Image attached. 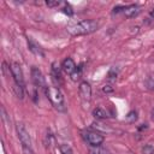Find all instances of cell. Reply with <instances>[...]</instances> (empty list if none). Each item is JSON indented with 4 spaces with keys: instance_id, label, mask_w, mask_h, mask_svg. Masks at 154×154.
<instances>
[{
    "instance_id": "27",
    "label": "cell",
    "mask_w": 154,
    "mask_h": 154,
    "mask_svg": "<svg viewBox=\"0 0 154 154\" xmlns=\"http://www.w3.org/2000/svg\"><path fill=\"white\" fill-rule=\"evenodd\" d=\"M149 14H150V17H152V18H154V7L150 10V13H149Z\"/></svg>"
},
{
    "instance_id": "21",
    "label": "cell",
    "mask_w": 154,
    "mask_h": 154,
    "mask_svg": "<svg viewBox=\"0 0 154 154\" xmlns=\"http://www.w3.org/2000/svg\"><path fill=\"white\" fill-rule=\"evenodd\" d=\"M146 87L149 90H154V77H148L146 81Z\"/></svg>"
},
{
    "instance_id": "1",
    "label": "cell",
    "mask_w": 154,
    "mask_h": 154,
    "mask_svg": "<svg viewBox=\"0 0 154 154\" xmlns=\"http://www.w3.org/2000/svg\"><path fill=\"white\" fill-rule=\"evenodd\" d=\"M100 28V22L95 19H84L81 20L71 26L67 28V31L72 36H81V35H89L99 30Z\"/></svg>"
},
{
    "instance_id": "22",
    "label": "cell",
    "mask_w": 154,
    "mask_h": 154,
    "mask_svg": "<svg viewBox=\"0 0 154 154\" xmlns=\"http://www.w3.org/2000/svg\"><path fill=\"white\" fill-rule=\"evenodd\" d=\"M113 90H114V88H113L111 84H105V85L102 87V91H103L105 94H109V93H113Z\"/></svg>"
},
{
    "instance_id": "25",
    "label": "cell",
    "mask_w": 154,
    "mask_h": 154,
    "mask_svg": "<svg viewBox=\"0 0 154 154\" xmlns=\"http://www.w3.org/2000/svg\"><path fill=\"white\" fill-rule=\"evenodd\" d=\"M142 126L138 128V130H143V129H147V124H141Z\"/></svg>"
},
{
    "instance_id": "18",
    "label": "cell",
    "mask_w": 154,
    "mask_h": 154,
    "mask_svg": "<svg viewBox=\"0 0 154 154\" xmlns=\"http://www.w3.org/2000/svg\"><path fill=\"white\" fill-rule=\"evenodd\" d=\"M81 75H82V69H81V66H78V67L76 69V71H75L70 77H71V79H72L73 82H76V81H78V79L81 78Z\"/></svg>"
},
{
    "instance_id": "12",
    "label": "cell",
    "mask_w": 154,
    "mask_h": 154,
    "mask_svg": "<svg viewBox=\"0 0 154 154\" xmlns=\"http://www.w3.org/2000/svg\"><path fill=\"white\" fill-rule=\"evenodd\" d=\"M52 76L57 81L61 79V66H59L58 63H53L52 64Z\"/></svg>"
},
{
    "instance_id": "10",
    "label": "cell",
    "mask_w": 154,
    "mask_h": 154,
    "mask_svg": "<svg viewBox=\"0 0 154 154\" xmlns=\"http://www.w3.org/2000/svg\"><path fill=\"white\" fill-rule=\"evenodd\" d=\"M28 47H29V49L34 53V54H36V55H40V57H45V53H43V51H42V48L34 41V40H31V38H28Z\"/></svg>"
},
{
    "instance_id": "7",
    "label": "cell",
    "mask_w": 154,
    "mask_h": 154,
    "mask_svg": "<svg viewBox=\"0 0 154 154\" xmlns=\"http://www.w3.org/2000/svg\"><path fill=\"white\" fill-rule=\"evenodd\" d=\"M31 79H32V83H34L36 87H43V88H46L45 77H43L41 70L37 69L36 66H32V67H31Z\"/></svg>"
},
{
    "instance_id": "5",
    "label": "cell",
    "mask_w": 154,
    "mask_h": 154,
    "mask_svg": "<svg viewBox=\"0 0 154 154\" xmlns=\"http://www.w3.org/2000/svg\"><path fill=\"white\" fill-rule=\"evenodd\" d=\"M10 69H11V76L13 78L14 83L24 88V75H23V70H22L20 65L16 61H12L10 64Z\"/></svg>"
},
{
    "instance_id": "14",
    "label": "cell",
    "mask_w": 154,
    "mask_h": 154,
    "mask_svg": "<svg viewBox=\"0 0 154 154\" xmlns=\"http://www.w3.org/2000/svg\"><path fill=\"white\" fill-rule=\"evenodd\" d=\"M12 89H13V91H14V94H16V96L18 97V99H23L24 97V88L23 87H20V85H18V84H13V87H12Z\"/></svg>"
},
{
    "instance_id": "19",
    "label": "cell",
    "mask_w": 154,
    "mask_h": 154,
    "mask_svg": "<svg viewBox=\"0 0 154 154\" xmlns=\"http://www.w3.org/2000/svg\"><path fill=\"white\" fill-rule=\"evenodd\" d=\"M142 154H154V147L152 144H146L142 147Z\"/></svg>"
},
{
    "instance_id": "11",
    "label": "cell",
    "mask_w": 154,
    "mask_h": 154,
    "mask_svg": "<svg viewBox=\"0 0 154 154\" xmlns=\"http://www.w3.org/2000/svg\"><path fill=\"white\" fill-rule=\"evenodd\" d=\"M93 116H94V118H96V119H106V118H108L107 111L103 109L102 107H96V108H94V109H93Z\"/></svg>"
},
{
    "instance_id": "16",
    "label": "cell",
    "mask_w": 154,
    "mask_h": 154,
    "mask_svg": "<svg viewBox=\"0 0 154 154\" xmlns=\"http://www.w3.org/2000/svg\"><path fill=\"white\" fill-rule=\"evenodd\" d=\"M59 150H60V153H61V154H73V150H72V148H71L69 144H66V143H63V144H60V147H59Z\"/></svg>"
},
{
    "instance_id": "15",
    "label": "cell",
    "mask_w": 154,
    "mask_h": 154,
    "mask_svg": "<svg viewBox=\"0 0 154 154\" xmlns=\"http://www.w3.org/2000/svg\"><path fill=\"white\" fill-rule=\"evenodd\" d=\"M89 154H109V152L100 146V147H91L89 149Z\"/></svg>"
},
{
    "instance_id": "23",
    "label": "cell",
    "mask_w": 154,
    "mask_h": 154,
    "mask_svg": "<svg viewBox=\"0 0 154 154\" xmlns=\"http://www.w3.org/2000/svg\"><path fill=\"white\" fill-rule=\"evenodd\" d=\"M46 5L48 6V7H55V6H59L60 5V1H58V0H55V1H46Z\"/></svg>"
},
{
    "instance_id": "3",
    "label": "cell",
    "mask_w": 154,
    "mask_h": 154,
    "mask_svg": "<svg viewBox=\"0 0 154 154\" xmlns=\"http://www.w3.org/2000/svg\"><path fill=\"white\" fill-rule=\"evenodd\" d=\"M16 130H17V135H18L19 142H20V144H22L23 152H24L25 154H34L32 147H31V138H30L29 131L26 130L25 125H24L23 123H17Z\"/></svg>"
},
{
    "instance_id": "20",
    "label": "cell",
    "mask_w": 154,
    "mask_h": 154,
    "mask_svg": "<svg viewBox=\"0 0 154 154\" xmlns=\"http://www.w3.org/2000/svg\"><path fill=\"white\" fill-rule=\"evenodd\" d=\"M117 76H118V71H117V69H116V67H112V69L108 71V75H107L108 79H109V81H114V79L117 78Z\"/></svg>"
},
{
    "instance_id": "24",
    "label": "cell",
    "mask_w": 154,
    "mask_h": 154,
    "mask_svg": "<svg viewBox=\"0 0 154 154\" xmlns=\"http://www.w3.org/2000/svg\"><path fill=\"white\" fill-rule=\"evenodd\" d=\"M124 7H125V6H116V7L113 8V11H112V12H113V13H119V12H123V11H124Z\"/></svg>"
},
{
    "instance_id": "26",
    "label": "cell",
    "mask_w": 154,
    "mask_h": 154,
    "mask_svg": "<svg viewBox=\"0 0 154 154\" xmlns=\"http://www.w3.org/2000/svg\"><path fill=\"white\" fill-rule=\"evenodd\" d=\"M150 119H152V122H154V108L152 109V113H150Z\"/></svg>"
},
{
    "instance_id": "9",
    "label": "cell",
    "mask_w": 154,
    "mask_h": 154,
    "mask_svg": "<svg viewBox=\"0 0 154 154\" xmlns=\"http://www.w3.org/2000/svg\"><path fill=\"white\" fill-rule=\"evenodd\" d=\"M123 13L126 18H135L141 13V7L137 5H129L124 7Z\"/></svg>"
},
{
    "instance_id": "8",
    "label": "cell",
    "mask_w": 154,
    "mask_h": 154,
    "mask_svg": "<svg viewBox=\"0 0 154 154\" xmlns=\"http://www.w3.org/2000/svg\"><path fill=\"white\" fill-rule=\"evenodd\" d=\"M76 69H77V65H76V63L73 61L72 58H66V59H64V61L61 63V70H63L66 75H69V76H71V75L76 71Z\"/></svg>"
},
{
    "instance_id": "13",
    "label": "cell",
    "mask_w": 154,
    "mask_h": 154,
    "mask_svg": "<svg viewBox=\"0 0 154 154\" xmlns=\"http://www.w3.org/2000/svg\"><path fill=\"white\" fill-rule=\"evenodd\" d=\"M137 118H138V116H137V112H136V111H130V112L125 116V120H126V123H129V124H134V123L137 120Z\"/></svg>"
},
{
    "instance_id": "6",
    "label": "cell",
    "mask_w": 154,
    "mask_h": 154,
    "mask_svg": "<svg viewBox=\"0 0 154 154\" xmlns=\"http://www.w3.org/2000/svg\"><path fill=\"white\" fill-rule=\"evenodd\" d=\"M78 93H79L81 99L84 102H89L90 101V99H91V87L87 81H83V82L79 83Z\"/></svg>"
},
{
    "instance_id": "2",
    "label": "cell",
    "mask_w": 154,
    "mask_h": 154,
    "mask_svg": "<svg viewBox=\"0 0 154 154\" xmlns=\"http://www.w3.org/2000/svg\"><path fill=\"white\" fill-rule=\"evenodd\" d=\"M45 93L47 99L49 100L51 105L58 111V112H66V103H65V99L64 95L61 93V90L58 87L54 85H48L45 88Z\"/></svg>"
},
{
    "instance_id": "4",
    "label": "cell",
    "mask_w": 154,
    "mask_h": 154,
    "mask_svg": "<svg viewBox=\"0 0 154 154\" xmlns=\"http://www.w3.org/2000/svg\"><path fill=\"white\" fill-rule=\"evenodd\" d=\"M82 137L83 140L91 147H100L103 141H105V136L99 132V131H93V130H85L82 132Z\"/></svg>"
},
{
    "instance_id": "17",
    "label": "cell",
    "mask_w": 154,
    "mask_h": 154,
    "mask_svg": "<svg viewBox=\"0 0 154 154\" xmlns=\"http://www.w3.org/2000/svg\"><path fill=\"white\" fill-rule=\"evenodd\" d=\"M61 11H63V13H65V14H67V16H72V14H73V10H72L71 5H70V4H67V2H65V4H64V6H63Z\"/></svg>"
}]
</instances>
